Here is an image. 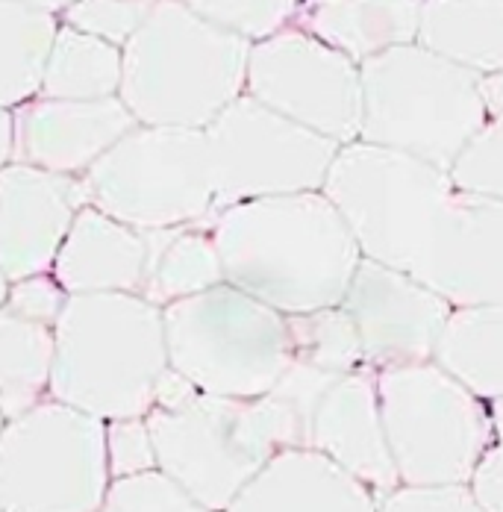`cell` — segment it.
I'll return each mask as SVG.
<instances>
[{"mask_svg": "<svg viewBox=\"0 0 503 512\" xmlns=\"http://www.w3.org/2000/svg\"><path fill=\"white\" fill-rule=\"evenodd\" d=\"M209 233L224 283L283 315L339 307L362 259L321 189L227 206Z\"/></svg>", "mask_w": 503, "mask_h": 512, "instance_id": "1", "label": "cell"}, {"mask_svg": "<svg viewBox=\"0 0 503 512\" xmlns=\"http://www.w3.org/2000/svg\"><path fill=\"white\" fill-rule=\"evenodd\" d=\"M168 368L162 307L145 295H68L53 324L48 398L101 421L145 418Z\"/></svg>", "mask_w": 503, "mask_h": 512, "instance_id": "2", "label": "cell"}, {"mask_svg": "<svg viewBox=\"0 0 503 512\" xmlns=\"http://www.w3.org/2000/svg\"><path fill=\"white\" fill-rule=\"evenodd\" d=\"M251 42L177 0H153L121 48L118 98L139 124L203 130L245 95Z\"/></svg>", "mask_w": 503, "mask_h": 512, "instance_id": "3", "label": "cell"}, {"mask_svg": "<svg viewBox=\"0 0 503 512\" xmlns=\"http://www.w3.org/2000/svg\"><path fill=\"white\" fill-rule=\"evenodd\" d=\"M156 468L183 486L203 507L224 512L286 448H306V424L274 392L262 398H218L198 392L177 410L153 407Z\"/></svg>", "mask_w": 503, "mask_h": 512, "instance_id": "4", "label": "cell"}, {"mask_svg": "<svg viewBox=\"0 0 503 512\" xmlns=\"http://www.w3.org/2000/svg\"><path fill=\"white\" fill-rule=\"evenodd\" d=\"M359 139L451 168L489 118L480 74L412 42L359 62Z\"/></svg>", "mask_w": 503, "mask_h": 512, "instance_id": "5", "label": "cell"}, {"mask_svg": "<svg viewBox=\"0 0 503 512\" xmlns=\"http://www.w3.org/2000/svg\"><path fill=\"white\" fill-rule=\"evenodd\" d=\"M162 324L168 365L203 395L262 398L292 365L289 318L230 283L162 307Z\"/></svg>", "mask_w": 503, "mask_h": 512, "instance_id": "6", "label": "cell"}, {"mask_svg": "<svg viewBox=\"0 0 503 512\" xmlns=\"http://www.w3.org/2000/svg\"><path fill=\"white\" fill-rule=\"evenodd\" d=\"M321 192L342 215L359 254L409 271L453 183L433 162L353 139L339 145Z\"/></svg>", "mask_w": 503, "mask_h": 512, "instance_id": "7", "label": "cell"}, {"mask_svg": "<svg viewBox=\"0 0 503 512\" xmlns=\"http://www.w3.org/2000/svg\"><path fill=\"white\" fill-rule=\"evenodd\" d=\"M389 454L403 486H468L495 445L489 404L430 362L374 371Z\"/></svg>", "mask_w": 503, "mask_h": 512, "instance_id": "8", "label": "cell"}, {"mask_svg": "<svg viewBox=\"0 0 503 512\" xmlns=\"http://www.w3.org/2000/svg\"><path fill=\"white\" fill-rule=\"evenodd\" d=\"M89 204L136 230L209 224L215 183L206 133L136 124L83 174Z\"/></svg>", "mask_w": 503, "mask_h": 512, "instance_id": "9", "label": "cell"}, {"mask_svg": "<svg viewBox=\"0 0 503 512\" xmlns=\"http://www.w3.org/2000/svg\"><path fill=\"white\" fill-rule=\"evenodd\" d=\"M106 421L39 401L0 430V510L98 512L109 489Z\"/></svg>", "mask_w": 503, "mask_h": 512, "instance_id": "10", "label": "cell"}, {"mask_svg": "<svg viewBox=\"0 0 503 512\" xmlns=\"http://www.w3.org/2000/svg\"><path fill=\"white\" fill-rule=\"evenodd\" d=\"M203 133L212 162L215 212L259 198L318 192L339 151L336 142L277 115L248 92L218 112Z\"/></svg>", "mask_w": 503, "mask_h": 512, "instance_id": "11", "label": "cell"}, {"mask_svg": "<svg viewBox=\"0 0 503 512\" xmlns=\"http://www.w3.org/2000/svg\"><path fill=\"white\" fill-rule=\"evenodd\" d=\"M245 92L336 145L359 139V62L301 27L289 24L280 33L253 42Z\"/></svg>", "mask_w": 503, "mask_h": 512, "instance_id": "12", "label": "cell"}, {"mask_svg": "<svg viewBox=\"0 0 503 512\" xmlns=\"http://www.w3.org/2000/svg\"><path fill=\"white\" fill-rule=\"evenodd\" d=\"M359 333L362 359L380 371L389 365L430 362L453 307L409 271L359 259L342 301Z\"/></svg>", "mask_w": 503, "mask_h": 512, "instance_id": "13", "label": "cell"}, {"mask_svg": "<svg viewBox=\"0 0 503 512\" xmlns=\"http://www.w3.org/2000/svg\"><path fill=\"white\" fill-rule=\"evenodd\" d=\"M409 274L453 309L503 304V201L453 189Z\"/></svg>", "mask_w": 503, "mask_h": 512, "instance_id": "14", "label": "cell"}, {"mask_svg": "<svg viewBox=\"0 0 503 512\" xmlns=\"http://www.w3.org/2000/svg\"><path fill=\"white\" fill-rule=\"evenodd\" d=\"M83 206H89L83 177L24 162L0 168V274L12 283L51 271Z\"/></svg>", "mask_w": 503, "mask_h": 512, "instance_id": "15", "label": "cell"}, {"mask_svg": "<svg viewBox=\"0 0 503 512\" xmlns=\"http://www.w3.org/2000/svg\"><path fill=\"white\" fill-rule=\"evenodd\" d=\"M12 115V162L68 177H83L121 136L139 124L118 95L98 101H59L36 95L33 101L15 106Z\"/></svg>", "mask_w": 503, "mask_h": 512, "instance_id": "16", "label": "cell"}, {"mask_svg": "<svg viewBox=\"0 0 503 512\" xmlns=\"http://www.w3.org/2000/svg\"><path fill=\"white\" fill-rule=\"evenodd\" d=\"M306 448L342 465L377 495V501L401 486L386 442L374 368L365 365L342 374L321 395L309 418Z\"/></svg>", "mask_w": 503, "mask_h": 512, "instance_id": "17", "label": "cell"}, {"mask_svg": "<svg viewBox=\"0 0 503 512\" xmlns=\"http://www.w3.org/2000/svg\"><path fill=\"white\" fill-rule=\"evenodd\" d=\"M51 274L68 295H142L151 274V236L83 206L53 259Z\"/></svg>", "mask_w": 503, "mask_h": 512, "instance_id": "18", "label": "cell"}, {"mask_svg": "<svg viewBox=\"0 0 503 512\" xmlns=\"http://www.w3.org/2000/svg\"><path fill=\"white\" fill-rule=\"evenodd\" d=\"M224 512H377V495L315 448H286Z\"/></svg>", "mask_w": 503, "mask_h": 512, "instance_id": "19", "label": "cell"}, {"mask_svg": "<svg viewBox=\"0 0 503 512\" xmlns=\"http://www.w3.org/2000/svg\"><path fill=\"white\" fill-rule=\"evenodd\" d=\"M424 0H301L295 27L365 62L418 39Z\"/></svg>", "mask_w": 503, "mask_h": 512, "instance_id": "20", "label": "cell"}, {"mask_svg": "<svg viewBox=\"0 0 503 512\" xmlns=\"http://www.w3.org/2000/svg\"><path fill=\"white\" fill-rule=\"evenodd\" d=\"M418 45L474 74L503 68V0H424Z\"/></svg>", "mask_w": 503, "mask_h": 512, "instance_id": "21", "label": "cell"}, {"mask_svg": "<svg viewBox=\"0 0 503 512\" xmlns=\"http://www.w3.org/2000/svg\"><path fill=\"white\" fill-rule=\"evenodd\" d=\"M433 362L486 404L503 398V304L453 309Z\"/></svg>", "mask_w": 503, "mask_h": 512, "instance_id": "22", "label": "cell"}, {"mask_svg": "<svg viewBox=\"0 0 503 512\" xmlns=\"http://www.w3.org/2000/svg\"><path fill=\"white\" fill-rule=\"evenodd\" d=\"M121 89V48L59 24L45 71L42 98L59 101H98L115 98Z\"/></svg>", "mask_w": 503, "mask_h": 512, "instance_id": "23", "label": "cell"}, {"mask_svg": "<svg viewBox=\"0 0 503 512\" xmlns=\"http://www.w3.org/2000/svg\"><path fill=\"white\" fill-rule=\"evenodd\" d=\"M59 21L18 0H0V106L33 101L42 86Z\"/></svg>", "mask_w": 503, "mask_h": 512, "instance_id": "24", "label": "cell"}, {"mask_svg": "<svg viewBox=\"0 0 503 512\" xmlns=\"http://www.w3.org/2000/svg\"><path fill=\"white\" fill-rule=\"evenodd\" d=\"M53 327L0 309V407L15 418L48 398Z\"/></svg>", "mask_w": 503, "mask_h": 512, "instance_id": "25", "label": "cell"}, {"mask_svg": "<svg viewBox=\"0 0 503 512\" xmlns=\"http://www.w3.org/2000/svg\"><path fill=\"white\" fill-rule=\"evenodd\" d=\"M218 283H224V268L209 224H189L168 233L162 251L153 259L142 295L156 307H168L174 301L201 295Z\"/></svg>", "mask_w": 503, "mask_h": 512, "instance_id": "26", "label": "cell"}, {"mask_svg": "<svg viewBox=\"0 0 503 512\" xmlns=\"http://www.w3.org/2000/svg\"><path fill=\"white\" fill-rule=\"evenodd\" d=\"M286 318L292 336V359L330 374H348L356 368H365L359 333L342 304L301 312V315H286Z\"/></svg>", "mask_w": 503, "mask_h": 512, "instance_id": "27", "label": "cell"}, {"mask_svg": "<svg viewBox=\"0 0 503 512\" xmlns=\"http://www.w3.org/2000/svg\"><path fill=\"white\" fill-rule=\"evenodd\" d=\"M203 21L236 33L248 42H262L289 27L301 9V0H177Z\"/></svg>", "mask_w": 503, "mask_h": 512, "instance_id": "28", "label": "cell"}, {"mask_svg": "<svg viewBox=\"0 0 503 512\" xmlns=\"http://www.w3.org/2000/svg\"><path fill=\"white\" fill-rule=\"evenodd\" d=\"M453 189L503 201V115H489L448 168Z\"/></svg>", "mask_w": 503, "mask_h": 512, "instance_id": "29", "label": "cell"}, {"mask_svg": "<svg viewBox=\"0 0 503 512\" xmlns=\"http://www.w3.org/2000/svg\"><path fill=\"white\" fill-rule=\"evenodd\" d=\"M98 512H215L203 507L159 468L112 480Z\"/></svg>", "mask_w": 503, "mask_h": 512, "instance_id": "30", "label": "cell"}, {"mask_svg": "<svg viewBox=\"0 0 503 512\" xmlns=\"http://www.w3.org/2000/svg\"><path fill=\"white\" fill-rule=\"evenodd\" d=\"M151 6L153 0H74L62 12V24L124 48L142 27Z\"/></svg>", "mask_w": 503, "mask_h": 512, "instance_id": "31", "label": "cell"}, {"mask_svg": "<svg viewBox=\"0 0 503 512\" xmlns=\"http://www.w3.org/2000/svg\"><path fill=\"white\" fill-rule=\"evenodd\" d=\"M106 465L112 480L136 477L156 468L151 427L145 418L106 421Z\"/></svg>", "mask_w": 503, "mask_h": 512, "instance_id": "32", "label": "cell"}, {"mask_svg": "<svg viewBox=\"0 0 503 512\" xmlns=\"http://www.w3.org/2000/svg\"><path fill=\"white\" fill-rule=\"evenodd\" d=\"M377 512H483L471 486H395L377 501Z\"/></svg>", "mask_w": 503, "mask_h": 512, "instance_id": "33", "label": "cell"}, {"mask_svg": "<svg viewBox=\"0 0 503 512\" xmlns=\"http://www.w3.org/2000/svg\"><path fill=\"white\" fill-rule=\"evenodd\" d=\"M65 301H68V292L56 283L51 271H45V274H30V277L12 280L3 307L27 321L53 327L65 309Z\"/></svg>", "mask_w": 503, "mask_h": 512, "instance_id": "34", "label": "cell"}, {"mask_svg": "<svg viewBox=\"0 0 503 512\" xmlns=\"http://www.w3.org/2000/svg\"><path fill=\"white\" fill-rule=\"evenodd\" d=\"M471 492L483 512H503V439H498L471 477Z\"/></svg>", "mask_w": 503, "mask_h": 512, "instance_id": "35", "label": "cell"}, {"mask_svg": "<svg viewBox=\"0 0 503 512\" xmlns=\"http://www.w3.org/2000/svg\"><path fill=\"white\" fill-rule=\"evenodd\" d=\"M195 395H198V389H195V386H192L180 371H174V368L168 365V368H165V374L156 380V389H153V407H159V410H177V407L189 404Z\"/></svg>", "mask_w": 503, "mask_h": 512, "instance_id": "36", "label": "cell"}, {"mask_svg": "<svg viewBox=\"0 0 503 512\" xmlns=\"http://www.w3.org/2000/svg\"><path fill=\"white\" fill-rule=\"evenodd\" d=\"M480 95L489 115H503V68L480 77Z\"/></svg>", "mask_w": 503, "mask_h": 512, "instance_id": "37", "label": "cell"}, {"mask_svg": "<svg viewBox=\"0 0 503 512\" xmlns=\"http://www.w3.org/2000/svg\"><path fill=\"white\" fill-rule=\"evenodd\" d=\"M12 151H15V115L12 109L0 106V168L12 162Z\"/></svg>", "mask_w": 503, "mask_h": 512, "instance_id": "38", "label": "cell"}, {"mask_svg": "<svg viewBox=\"0 0 503 512\" xmlns=\"http://www.w3.org/2000/svg\"><path fill=\"white\" fill-rule=\"evenodd\" d=\"M30 9H39V12H48V15H62L74 0H18Z\"/></svg>", "mask_w": 503, "mask_h": 512, "instance_id": "39", "label": "cell"}, {"mask_svg": "<svg viewBox=\"0 0 503 512\" xmlns=\"http://www.w3.org/2000/svg\"><path fill=\"white\" fill-rule=\"evenodd\" d=\"M489 418H492V430H495V442L503 439V398L489 401Z\"/></svg>", "mask_w": 503, "mask_h": 512, "instance_id": "40", "label": "cell"}, {"mask_svg": "<svg viewBox=\"0 0 503 512\" xmlns=\"http://www.w3.org/2000/svg\"><path fill=\"white\" fill-rule=\"evenodd\" d=\"M6 292H9V280L0 274V309H3V304H6Z\"/></svg>", "mask_w": 503, "mask_h": 512, "instance_id": "41", "label": "cell"}, {"mask_svg": "<svg viewBox=\"0 0 503 512\" xmlns=\"http://www.w3.org/2000/svg\"><path fill=\"white\" fill-rule=\"evenodd\" d=\"M3 424H6V412H3V407H0V430H3Z\"/></svg>", "mask_w": 503, "mask_h": 512, "instance_id": "42", "label": "cell"}, {"mask_svg": "<svg viewBox=\"0 0 503 512\" xmlns=\"http://www.w3.org/2000/svg\"><path fill=\"white\" fill-rule=\"evenodd\" d=\"M0 512H3V510H0Z\"/></svg>", "mask_w": 503, "mask_h": 512, "instance_id": "43", "label": "cell"}]
</instances>
